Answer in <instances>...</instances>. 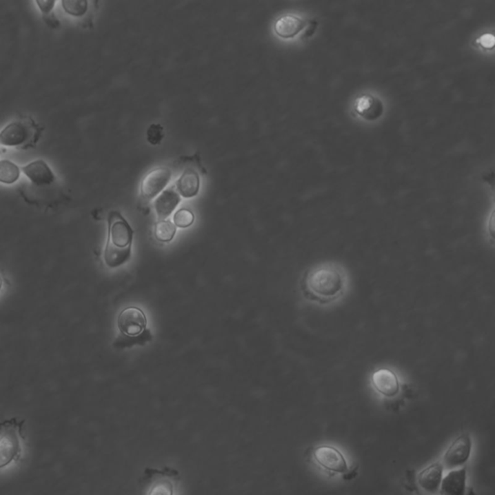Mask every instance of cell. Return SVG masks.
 I'll use <instances>...</instances> for the list:
<instances>
[{
  "label": "cell",
  "mask_w": 495,
  "mask_h": 495,
  "mask_svg": "<svg viewBox=\"0 0 495 495\" xmlns=\"http://www.w3.org/2000/svg\"><path fill=\"white\" fill-rule=\"evenodd\" d=\"M314 456L322 467L332 472L345 473L348 469L345 456L337 448L333 446L322 445L316 447Z\"/></svg>",
  "instance_id": "5"
},
{
  "label": "cell",
  "mask_w": 495,
  "mask_h": 495,
  "mask_svg": "<svg viewBox=\"0 0 495 495\" xmlns=\"http://www.w3.org/2000/svg\"><path fill=\"white\" fill-rule=\"evenodd\" d=\"M303 294L310 301L332 304L345 295L347 276L337 263H324L310 268L302 279Z\"/></svg>",
  "instance_id": "1"
},
{
  "label": "cell",
  "mask_w": 495,
  "mask_h": 495,
  "mask_svg": "<svg viewBox=\"0 0 495 495\" xmlns=\"http://www.w3.org/2000/svg\"><path fill=\"white\" fill-rule=\"evenodd\" d=\"M23 424L17 422L15 418L0 424V469L21 458Z\"/></svg>",
  "instance_id": "3"
},
{
  "label": "cell",
  "mask_w": 495,
  "mask_h": 495,
  "mask_svg": "<svg viewBox=\"0 0 495 495\" xmlns=\"http://www.w3.org/2000/svg\"><path fill=\"white\" fill-rule=\"evenodd\" d=\"M177 188L184 198H192L199 193V177L193 170H186L177 181Z\"/></svg>",
  "instance_id": "18"
},
{
  "label": "cell",
  "mask_w": 495,
  "mask_h": 495,
  "mask_svg": "<svg viewBox=\"0 0 495 495\" xmlns=\"http://www.w3.org/2000/svg\"><path fill=\"white\" fill-rule=\"evenodd\" d=\"M443 465L439 461L432 463L420 471L418 474V484L427 494H437L441 489L442 479H443Z\"/></svg>",
  "instance_id": "10"
},
{
  "label": "cell",
  "mask_w": 495,
  "mask_h": 495,
  "mask_svg": "<svg viewBox=\"0 0 495 495\" xmlns=\"http://www.w3.org/2000/svg\"><path fill=\"white\" fill-rule=\"evenodd\" d=\"M372 384L376 392L387 398H393L400 392V379L392 370L381 369L374 372L372 376Z\"/></svg>",
  "instance_id": "8"
},
{
  "label": "cell",
  "mask_w": 495,
  "mask_h": 495,
  "mask_svg": "<svg viewBox=\"0 0 495 495\" xmlns=\"http://www.w3.org/2000/svg\"><path fill=\"white\" fill-rule=\"evenodd\" d=\"M28 139V129L21 122L7 125L0 132V144L6 146H18Z\"/></svg>",
  "instance_id": "15"
},
{
  "label": "cell",
  "mask_w": 495,
  "mask_h": 495,
  "mask_svg": "<svg viewBox=\"0 0 495 495\" xmlns=\"http://www.w3.org/2000/svg\"><path fill=\"white\" fill-rule=\"evenodd\" d=\"M355 110L363 119L372 121V120L378 119L383 114L384 105L378 98L365 94L356 100Z\"/></svg>",
  "instance_id": "12"
},
{
  "label": "cell",
  "mask_w": 495,
  "mask_h": 495,
  "mask_svg": "<svg viewBox=\"0 0 495 495\" xmlns=\"http://www.w3.org/2000/svg\"><path fill=\"white\" fill-rule=\"evenodd\" d=\"M1 285H2V281H1V278H0V288H1Z\"/></svg>",
  "instance_id": "26"
},
{
  "label": "cell",
  "mask_w": 495,
  "mask_h": 495,
  "mask_svg": "<svg viewBox=\"0 0 495 495\" xmlns=\"http://www.w3.org/2000/svg\"><path fill=\"white\" fill-rule=\"evenodd\" d=\"M176 228L170 221H161L155 227L156 238L161 242H169L174 237Z\"/></svg>",
  "instance_id": "20"
},
{
  "label": "cell",
  "mask_w": 495,
  "mask_h": 495,
  "mask_svg": "<svg viewBox=\"0 0 495 495\" xmlns=\"http://www.w3.org/2000/svg\"><path fill=\"white\" fill-rule=\"evenodd\" d=\"M466 487V467L452 470L442 479L441 495H465Z\"/></svg>",
  "instance_id": "11"
},
{
  "label": "cell",
  "mask_w": 495,
  "mask_h": 495,
  "mask_svg": "<svg viewBox=\"0 0 495 495\" xmlns=\"http://www.w3.org/2000/svg\"><path fill=\"white\" fill-rule=\"evenodd\" d=\"M62 6L70 15L81 17L88 11V3L86 0H63Z\"/></svg>",
  "instance_id": "21"
},
{
  "label": "cell",
  "mask_w": 495,
  "mask_h": 495,
  "mask_svg": "<svg viewBox=\"0 0 495 495\" xmlns=\"http://www.w3.org/2000/svg\"><path fill=\"white\" fill-rule=\"evenodd\" d=\"M194 216L188 209H180L175 213L174 225L179 228H188L194 223Z\"/></svg>",
  "instance_id": "22"
},
{
  "label": "cell",
  "mask_w": 495,
  "mask_h": 495,
  "mask_svg": "<svg viewBox=\"0 0 495 495\" xmlns=\"http://www.w3.org/2000/svg\"><path fill=\"white\" fill-rule=\"evenodd\" d=\"M131 256V247L120 248L115 246L112 242H108L104 258L105 263L110 268L119 267Z\"/></svg>",
  "instance_id": "17"
},
{
  "label": "cell",
  "mask_w": 495,
  "mask_h": 495,
  "mask_svg": "<svg viewBox=\"0 0 495 495\" xmlns=\"http://www.w3.org/2000/svg\"><path fill=\"white\" fill-rule=\"evenodd\" d=\"M484 49H494V36L492 34H484L481 36L477 41Z\"/></svg>",
  "instance_id": "24"
},
{
  "label": "cell",
  "mask_w": 495,
  "mask_h": 495,
  "mask_svg": "<svg viewBox=\"0 0 495 495\" xmlns=\"http://www.w3.org/2000/svg\"><path fill=\"white\" fill-rule=\"evenodd\" d=\"M146 317L138 307H128L120 314L119 327L120 331L127 336L139 335L145 329Z\"/></svg>",
  "instance_id": "9"
},
{
  "label": "cell",
  "mask_w": 495,
  "mask_h": 495,
  "mask_svg": "<svg viewBox=\"0 0 495 495\" xmlns=\"http://www.w3.org/2000/svg\"><path fill=\"white\" fill-rule=\"evenodd\" d=\"M36 3H37L38 6H39V8L43 13L48 14L52 8H54L55 1H54V0H50V1H48V0L47 1H40V0H37Z\"/></svg>",
  "instance_id": "25"
},
{
  "label": "cell",
  "mask_w": 495,
  "mask_h": 495,
  "mask_svg": "<svg viewBox=\"0 0 495 495\" xmlns=\"http://www.w3.org/2000/svg\"><path fill=\"white\" fill-rule=\"evenodd\" d=\"M180 196L179 193L174 188H170L163 191L156 199L155 210L159 218L169 217L175 208L179 205Z\"/></svg>",
  "instance_id": "16"
},
{
  "label": "cell",
  "mask_w": 495,
  "mask_h": 495,
  "mask_svg": "<svg viewBox=\"0 0 495 495\" xmlns=\"http://www.w3.org/2000/svg\"><path fill=\"white\" fill-rule=\"evenodd\" d=\"M21 170L36 185H49L55 180L54 172L43 160L33 161L21 168Z\"/></svg>",
  "instance_id": "13"
},
{
  "label": "cell",
  "mask_w": 495,
  "mask_h": 495,
  "mask_svg": "<svg viewBox=\"0 0 495 495\" xmlns=\"http://www.w3.org/2000/svg\"><path fill=\"white\" fill-rule=\"evenodd\" d=\"M471 450H472V441L469 436L463 434L458 436L453 441L444 455L443 463H442L443 467L449 470L465 465L469 460Z\"/></svg>",
  "instance_id": "4"
},
{
  "label": "cell",
  "mask_w": 495,
  "mask_h": 495,
  "mask_svg": "<svg viewBox=\"0 0 495 495\" xmlns=\"http://www.w3.org/2000/svg\"><path fill=\"white\" fill-rule=\"evenodd\" d=\"M170 176H172V172L167 168L161 167L151 170L141 181V194L146 199L154 198L167 186Z\"/></svg>",
  "instance_id": "7"
},
{
  "label": "cell",
  "mask_w": 495,
  "mask_h": 495,
  "mask_svg": "<svg viewBox=\"0 0 495 495\" xmlns=\"http://www.w3.org/2000/svg\"><path fill=\"white\" fill-rule=\"evenodd\" d=\"M179 471L172 467H148L139 479V495H174Z\"/></svg>",
  "instance_id": "2"
},
{
  "label": "cell",
  "mask_w": 495,
  "mask_h": 495,
  "mask_svg": "<svg viewBox=\"0 0 495 495\" xmlns=\"http://www.w3.org/2000/svg\"><path fill=\"white\" fill-rule=\"evenodd\" d=\"M163 137V130L161 125L152 124L148 130V139L151 144L161 143Z\"/></svg>",
  "instance_id": "23"
},
{
  "label": "cell",
  "mask_w": 495,
  "mask_h": 495,
  "mask_svg": "<svg viewBox=\"0 0 495 495\" xmlns=\"http://www.w3.org/2000/svg\"><path fill=\"white\" fill-rule=\"evenodd\" d=\"M110 242L115 246L125 248L130 246L133 240L134 230L130 227L128 222L121 214L112 212L110 214Z\"/></svg>",
  "instance_id": "6"
},
{
  "label": "cell",
  "mask_w": 495,
  "mask_h": 495,
  "mask_svg": "<svg viewBox=\"0 0 495 495\" xmlns=\"http://www.w3.org/2000/svg\"><path fill=\"white\" fill-rule=\"evenodd\" d=\"M20 177V169L9 160L0 161V182L12 184Z\"/></svg>",
  "instance_id": "19"
},
{
  "label": "cell",
  "mask_w": 495,
  "mask_h": 495,
  "mask_svg": "<svg viewBox=\"0 0 495 495\" xmlns=\"http://www.w3.org/2000/svg\"><path fill=\"white\" fill-rule=\"evenodd\" d=\"M306 21L296 15H283L275 23L276 33L282 38H292L301 32L306 26Z\"/></svg>",
  "instance_id": "14"
}]
</instances>
